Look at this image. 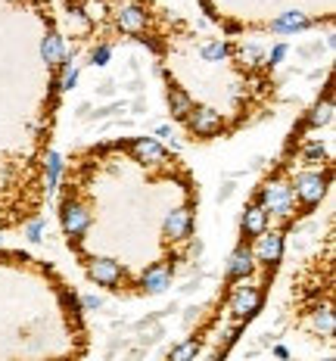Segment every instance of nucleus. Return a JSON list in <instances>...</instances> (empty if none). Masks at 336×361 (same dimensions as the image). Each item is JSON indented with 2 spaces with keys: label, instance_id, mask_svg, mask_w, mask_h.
Returning <instances> with one entry per match:
<instances>
[{
  "label": "nucleus",
  "instance_id": "5",
  "mask_svg": "<svg viewBox=\"0 0 336 361\" xmlns=\"http://www.w3.org/2000/svg\"><path fill=\"white\" fill-rule=\"evenodd\" d=\"M131 156L134 162L147 165V169H162L168 162V153L162 149V144L156 137H137L131 140Z\"/></svg>",
  "mask_w": 336,
  "mask_h": 361
},
{
  "label": "nucleus",
  "instance_id": "12",
  "mask_svg": "<svg viewBox=\"0 0 336 361\" xmlns=\"http://www.w3.org/2000/svg\"><path fill=\"white\" fill-rule=\"evenodd\" d=\"M256 268V259H252V250L249 246H237L228 259V277L230 281H246Z\"/></svg>",
  "mask_w": 336,
  "mask_h": 361
},
{
  "label": "nucleus",
  "instance_id": "32",
  "mask_svg": "<svg viewBox=\"0 0 336 361\" xmlns=\"http://www.w3.org/2000/svg\"><path fill=\"white\" fill-rule=\"evenodd\" d=\"M321 361H333V358H321Z\"/></svg>",
  "mask_w": 336,
  "mask_h": 361
},
{
  "label": "nucleus",
  "instance_id": "22",
  "mask_svg": "<svg viewBox=\"0 0 336 361\" xmlns=\"http://www.w3.org/2000/svg\"><path fill=\"white\" fill-rule=\"evenodd\" d=\"M324 156H327V149H324L321 140H311V144L302 149V159L309 162V165H321V162H324Z\"/></svg>",
  "mask_w": 336,
  "mask_h": 361
},
{
  "label": "nucleus",
  "instance_id": "21",
  "mask_svg": "<svg viewBox=\"0 0 336 361\" xmlns=\"http://www.w3.org/2000/svg\"><path fill=\"white\" fill-rule=\"evenodd\" d=\"M59 171H63V159H59V153H50V156H47V190H50V193L56 190Z\"/></svg>",
  "mask_w": 336,
  "mask_h": 361
},
{
  "label": "nucleus",
  "instance_id": "30",
  "mask_svg": "<svg viewBox=\"0 0 336 361\" xmlns=\"http://www.w3.org/2000/svg\"><path fill=\"white\" fill-rule=\"evenodd\" d=\"M100 305H103L100 296H85V308H87V312H97Z\"/></svg>",
  "mask_w": 336,
  "mask_h": 361
},
{
  "label": "nucleus",
  "instance_id": "18",
  "mask_svg": "<svg viewBox=\"0 0 336 361\" xmlns=\"http://www.w3.org/2000/svg\"><path fill=\"white\" fill-rule=\"evenodd\" d=\"M228 54H230V47L221 41V37H215V41L203 44V50H199V56H203L206 63H221V59H228Z\"/></svg>",
  "mask_w": 336,
  "mask_h": 361
},
{
  "label": "nucleus",
  "instance_id": "23",
  "mask_svg": "<svg viewBox=\"0 0 336 361\" xmlns=\"http://www.w3.org/2000/svg\"><path fill=\"white\" fill-rule=\"evenodd\" d=\"M81 10H85L87 19H103L106 16V4H103V0H87V6H81Z\"/></svg>",
  "mask_w": 336,
  "mask_h": 361
},
{
  "label": "nucleus",
  "instance_id": "10",
  "mask_svg": "<svg viewBox=\"0 0 336 361\" xmlns=\"http://www.w3.org/2000/svg\"><path fill=\"white\" fill-rule=\"evenodd\" d=\"M116 25L122 28V32H128V35H140V32H147V25H149V13L144 10V6H137V4L122 6V10L116 13Z\"/></svg>",
  "mask_w": 336,
  "mask_h": 361
},
{
  "label": "nucleus",
  "instance_id": "28",
  "mask_svg": "<svg viewBox=\"0 0 336 361\" xmlns=\"http://www.w3.org/2000/svg\"><path fill=\"white\" fill-rule=\"evenodd\" d=\"M283 56H287V44H278V47L271 50V56H268V63H271V66H280Z\"/></svg>",
  "mask_w": 336,
  "mask_h": 361
},
{
  "label": "nucleus",
  "instance_id": "1",
  "mask_svg": "<svg viewBox=\"0 0 336 361\" xmlns=\"http://www.w3.org/2000/svg\"><path fill=\"white\" fill-rule=\"evenodd\" d=\"M256 202L265 209L268 215L287 218L290 212H293V206H296V197H293V187H290L287 180H268V184L261 187Z\"/></svg>",
  "mask_w": 336,
  "mask_h": 361
},
{
  "label": "nucleus",
  "instance_id": "4",
  "mask_svg": "<svg viewBox=\"0 0 336 361\" xmlns=\"http://www.w3.org/2000/svg\"><path fill=\"white\" fill-rule=\"evenodd\" d=\"M59 221H63V231L69 237H81L91 228V212H87V206H81L78 200H66L63 209H59Z\"/></svg>",
  "mask_w": 336,
  "mask_h": 361
},
{
  "label": "nucleus",
  "instance_id": "7",
  "mask_svg": "<svg viewBox=\"0 0 336 361\" xmlns=\"http://www.w3.org/2000/svg\"><path fill=\"white\" fill-rule=\"evenodd\" d=\"M283 255V234L280 231H265L261 237H256V250H252V259L261 262V265H278Z\"/></svg>",
  "mask_w": 336,
  "mask_h": 361
},
{
  "label": "nucleus",
  "instance_id": "16",
  "mask_svg": "<svg viewBox=\"0 0 336 361\" xmlns=\"http://www.w3.org/2000/svg\"><path fill=\"white\" fill-rule=\"evenodd\" d=\"M168 109H171V116L175 118H184L187 122V116L193 112V100H190V94L181 87H171L168 90Z\"/></svg>",
  "mask_w": 336,
  "mask_h": 361
},
{
  "label": "nucleus",
  "instance_id": "29",
  "mask_svg": "<svg viewBox=\"0 0 336 361\" xmlns=\"http://www.w3.org/2000/svg\"><path fill=\"white\" fill-rule=\"evenodd\" d=\"M156 134H159V137H162V140H168V144H171V147H178V140H175V131H171V128H168V125H159V128H156Z\"/></svg>",
  "mask_w": 336,
  "mask_h": 361
},
{
  "label": "nucleus",
  "instance_id": "31",
  "mask_svg": "<svg viewBox=\"0 0 336 361\" xmlns=\"http://www.w3.org/2000/svg\"><path fill=\"white\" fill-rule=\"evenodd\" d=\"M274 355H278V358H287V355H290L287 345H278V349H274Z\"/></svg>",
  "mask_w": 336,
  "mask_h": 361
},
{
  "label": "nucleus",
  "instance_id": "19",
  "mask_svg": "<svg viewBox=\"0 0 336 361\" xmlns=\"http://www.w3.org/2000/svg\"><path fill=\"white\" fill-rule=\"evenodd\" d=\"M197 355H199V340H184L181 345H175V349H171L168 361H193Z\"/></svg>",
  "mask_w": 336,
  "mask_h": 361
},
{
  "label": "nucleus",
  "instance_id": "24",
  "mask_svg": "<svg viewBox=\"0 0 336 361\" xmlns=\"http://www.w3.org/2000/svg\"><path fill=\"white\" fill-rule=\"evenodd\" d=\"M109 56H112V47H109V44H100V47L91 50V63H94V66H106Z\"/></svg>",
  "mask_w": 336,
  "mask_h": 361
},
{
  "label": "nucleus",
  "instance_id": "11",
  "mask_svg": "<svg viewBox=\"0 0 336 361\" xmlns=\"http://www.w3.org/2000/svg\"><path fill=\"white\" fill-rule=\"evenodd\" d=\"M140 287L147 293H166L171 287V265L168 262H156L140 274Z\"/></svg>",
  "mask_w": 336,
  "mask_h": 361
},
{
  "label": "nucleus",
  "instance_id": "17",
  "mask_svg": "<svg viewBox=\"0 0 336 361\" xmlns=\"http://www.w3.org/2000/svg\"><path fill=\"white\" fill-rule=\"evenodd\" d=\"M311 327H315L321 336H333V330H336V318H333L330 305H318L315 312H311Z\"/></svg>",
  "mask_w": 336,
  "mask_h": 361
},
{
  "label": "nucleus",
  "instance_id": "9",
  "mask_svg": "<svg viewBox=\"0 0 336 361\" xmlns=\"http://www.w3.org/2000/svg\"><path fill=\"white\" fill-rule=\"evenodd\" d=\"M259 305H261V293H259V287H249V283H246V287H237L234 296H230V312H234L237 318L256 314Z\"/></svg>",
  "mask_w": 336,
  "mask_h": 361
},
{
  "label": "nucleus",
  "instance_id": "3",
  "mask_svg": "<svg viewBox=\"0 0 336 361\" xmlns=\"http://www.w3.org/2000/svg\"><path fill=\"white\" fill-rule=\"evenodd\" d=\"M87 277H91L97 287L118 290V283L125 281V268L116 259H91L87 262Z\"/></svg>",
  "mask_w": 336,
  "mask_h": 361
},
{
  "label": "nucleus",
  "instance_id": "8",
  "mask_svg": "<svg viewBox=\"0 0 336 361\" xmlns=\"http://www.w3.org/2000/svg\"><path fill=\"white\" fill-rule=\"evenodd\" d=\"M193 231V215L190 209L178 206L171 209V212L166 215V224H162V234H166V240H171V243H178V240H187Z\"/></svg>",
  "mask_w": 336,
  "mask_h": 361
},
{
  "label": "nucleus",
  "instance_id": "20",
  "mask_svg": "<svg viewBox=\"0 0 336 361\" xmlns=\"http://www.w3.org/2000/svg\"><path fill=\"white\" fill-rule=\"evenodd\" d=\"M330 118H333V103L324 100V103H318V106L311 109L309 125H311V128H324V125H330Z\"/></svg>",
  "mask_w": 336,
  "mask_h": 361
},
{
  "label": "nucleus",
  "instance_id": "6",
  "mask_svg": "<svg viewBox=\"0 0 336 361\" xmlns=\"http://www.w3.org/2000/svg\"><path fill=\"white\" fill-rule=\"evenodd\" d=\"M187 125H190V131L197 134V137H212V134H218L224 128V118L221 112H215L212 106H193V112L187 116Z\"/></svg>",
  "mask_w": 336,
  "mask_h": 361
},
{
  "label": "nucleus",
  "instance_id": "2",
  "mask_svg": "<svg viewBox=\"0 0 336 361\" xmlns=\"http://www.w3.org/2000/svg\"><path fill=\"white\" fill-rule=\"evenodd\" d=\"M327 184H330V178L324 175V171L318 169H309V171H299L296 180H293V197L302 202V206H318L321 200H324L327 193Z\"/></svg>",
  "mask_w": 336,
  "mask_h": 361
},
{
  "label": "nucleus",
  "instance_id": "27",
  "mask_svg": "<svg viewBox=\"0 0 336 361\" xmlns=\"http://www.w3.org/2000/svg\"><path fill=\"white\" fill-rule=\"evenodd\" d=\"M259 59H261V47H256V44H249V47H243V63L256 66Z\"/></svg>",
  "mask_w": 336,
  "mask_h": 361
},
{
  "label": "nucleus",
  "instance_id": "15",
  "mask_svg": "<svg viewBox=\"0 0 336 361\" xmlns=\"http://www.w3.org/2000/svg\"><path fill=\"white\" fill-rule=\"evenodd\" d=\"M41 59H44L47 66H63L66 59H69L63 37H59L56 32H47V37L41 41Z\"/></svg>",
  "mask_w": 336,
  "mask_h": 361
},
{
  "label": "nucleus",
  "instance_id": "13",
  "mask_svg": "<svg viewBox=\"0 0 336 361\" xmlns=\"http://www.w3.org/2000/svg\"><path fill=\"white\" fill-rule=\"evenodd\" d=\"M309 25H311V19L305 16V13L287 10V13H280V16L271 22V32H278V35H296V32H305Z\"/></svg>",
  "mask_w": 336,
  "mask_h": 361
},
{
  "label": "nucleus",
  "instance_id": "14",
  "mask_svg": "<svg viewBox=\"0 0 336 361\" xmlns=\"http://www.w3.org/2000/svg\"><path fill=\"white\" fill-rule=\"evenodd\" d=\"M240 228H243V237H261L268 231V212L259 206V202H252V206L243 212Z\"/></svg>",
  "mask_w": 336,
  "mask_h": 361
},
{
  "label": "nucleus",
  "instance_id": "25",
  "mask_svg": "<svg viewBox=\"0 0 336 361\" xmlns=\"http://www.w3.org/2000/svg\"><path fill=\"white\" fill-rule=\"evenodd\" d=\"M25 237L32 240V243H37V240L44 237V218H35V221L28 224V228H25Z\"/></svg>",
  "mask_w": 336,
  "mask_h": 361
},
{
  "label": "nucleus",
  "instance_id": "26",
  "mask_svg": "<svg viewBox=\"0 0 336 361\" xmlns=\"http://www.w3.org/2000/svg\"><path fill=\"white\" fill-rule=\"evenodd\" d=\"M75 85H78V69H72L69 63H66V72H63V90H75Z\"/></svg>",
  "mask_w": 336,
  "mask_h": 361
}]
</instances>
